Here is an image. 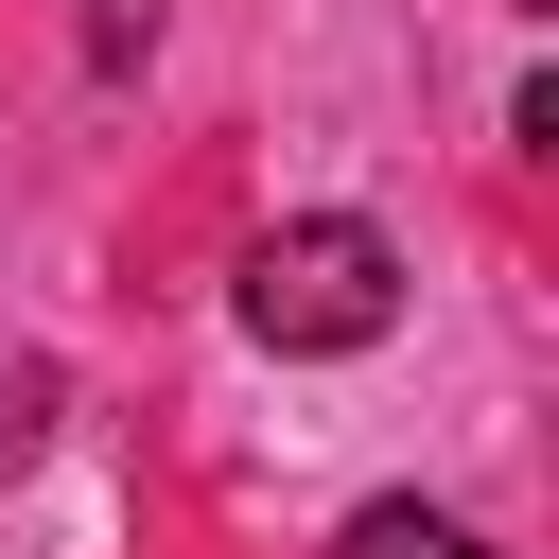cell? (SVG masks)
I'll return each mask as SVG.
<instances>
[{
  "instance_id": "obj_1",
  "label": "cell",
  "mask_w": 559,
  "mask_h": 559,
  "mask_svg": "<svg viewBox=\"0 0 559 559\" xmlns=\"http://www.w3.org/2000/svg\"><path fill=\"white\" fill-rule=\"evenodd\" d=\"M384 314H402V245L367 210H297V227L245 245V332L262 349H367Z\"/></svg>"
},
{
  "instance_id": "obj_2",
  "label": "cell",
  "mask_w": 559,
  "mask_h": 559,
  "mask_svg": "<svg viewBox=\"0 0 559 559\" xmlns=\"http://www.w3.org/2000/svg\"><path fill=\"white\" fill-rule=\"evenodd\" d=\"M332 559H489V542H472L454 507H349V542H332Z\"/></svg>"
},
{
  "instance_id": "obj_3",
  "label": "cell",
  "mask_w": 559,
  "mask_h": 559,
  "mask_svg": "<svg viewBox=\"0 0 559 559\" xmlns=\"http://www.w3.org/2000/svg\"><path fill=\"white\" fill-rule=\"evenodd\" d=\"M87 52H105V70H140V52H157V0H87Z\"/></svg>"
}]
</instances>
